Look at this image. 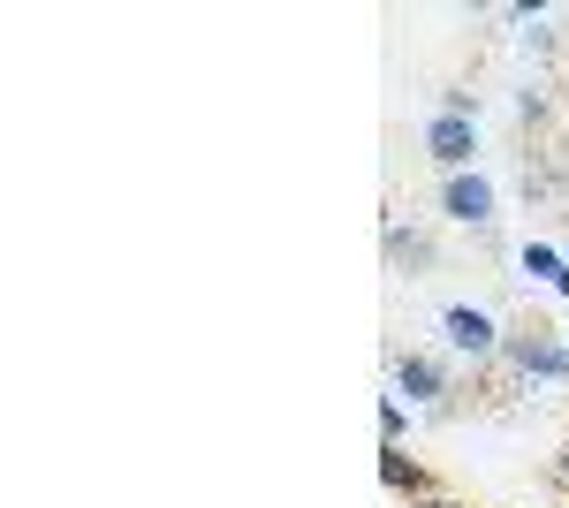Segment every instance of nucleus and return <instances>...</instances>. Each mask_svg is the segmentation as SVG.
I'll return each instance as SVG.
<instances>
[{"mask_svg":"<svg viewBox=\"0 0 569 508\" xmlns=\"http://www.w3.org/2000/svg\"><path fill=\"white\" fill-rule=\"evenodd\" d=\"M402 432H410V410H402V402H380V448H402Z\"/></svg>","mask_w":569,"mask_h":508,"instance_id":"obj_9","label":"nucleus"},{"mask_svg":"<svg viewBox=\"0 0 569 508\" xmlns=\"http://www.w3.org/2000/svg\"><path fill=\"white\" fill-rule=\"evenodd\" d=\"M501 206V190H493V175H440V220H456V228H486Z\"/></svg>","mask_w":569,"mask_h":508,"instance_id":"obj_4","label":"nucleus"},{"mask_svg":"<svg viewBox=\"0 0 569 508\" xmlns=\"http://www.w3.org/2000/svg\"><path fill=\"white\" fill-rule=\"evenodd\" d=\"M555 478H562V486H569V440H562V456H555Z\"/></svg>","mask_w":569,"mask_h":508,"instance_id":"obj_11","label":"nucleus"},{"mask_svg":"<svg viewBox=\"0 0 569 508\" xmlns=\"http://www.w3.org/2000/svg\"><path fill=\"white\" fill-rule=\"evenodd\" d=\"M440 341H448V357H463V365H501L509 327H501L486 303H448V311H440Z\"/></svg>","mask_w":569,"mask_h":508,"instance_id":"obj_2","label":"nucleus"},{"mask_svg":"<svg viewBox=\"0 0 569 508\" xmlns=\"http://www.w3.org/2000/svg\"><path fill=\"white\" fill-rule=\"evenodd\" d=\"M501 365H509L525 387H569V341L547 335V327H509Z\"/></svg>","mask_w":569,"mask_h":508,"instance_id":"obj_1","label":"nucleus"},{"mask_svg":"<svg viewBox=\"0 0 569 508\" xmlns=\"http://www.w3.org/2000/svg\"><path fill=\"white\" fill-rule=\"evenodd\" d=\"M426 160H433L440 175H471V160H479V114H426Z\"/></svg>","mask_w":569,"mask_h":508,"instance_id":"obj_3","label":"nucleus"},{"mask_svg":"<svg viewBox=\"0 0 569 508\" xmlns=\"http://www.w3.org/2000/svg\"><path fill=\"white\" fill-rule=\"evenodd\" d=\"M448 402V357H433V349H395V402Z\"/></svg>","mask_w":569,"mask_h":508,"instance_id":"obj_5","label":"nucleus"},{"mask_svg":"<svg viewBox=\"0 0 569 508\" xmlns=\"http://www.w3.org/2000/svg\"><path fill=\"white\" fill-rule=\"evenodd\" d=\"M388 258H395V266H426V258H433V243H426L418 228H402V220H388Z\"/></svg>","mask_w":569,"mask_h":508,"instance_id":"obj_8","label":"nucleus"},{"mask_svg":"<svg viewBox=\"0 0 569 508\" xmlns=\"http://www.w3.org/2000/svg\"><path fill=\"white\" fill-rule=\"evenodd\" d=\"M410 508H463V501H448V494H426V501H410Z\"/></svg>","mask_w":569,"mask_h":508,"instance_id":"obj_10","label":"nucleus"},{"mask_svg":"<svg viewBox=\"0 0 569 508\" xmlns=\"http://www.w3.org/2000/svg\"><path fill=\"white\" fill-rule=\"evenodd\" d=\"M562 273H569V258L555 251V243H525V251H517V281H547V289H562Z\"/></svg>","mask_w":569,"mask_h":508,"instance_id":"obj_7","label":"nucleus"},{"mask_svg":"<svg viewBox=\"0 0 569 508\" xmlns=\"http://www.w3.org/2000/svg\"><path fill=\"white\" fill-rule=\"evenodd\" d=\"M380 478H388V494H402V501H426V494H433V478L410 464L402 448H380Z\"/></svg>","mask_w":569,"mask_h":508,"instance_id":"obj_6","label":"nucleus"}]
</instances>
